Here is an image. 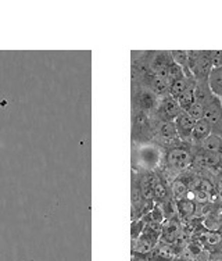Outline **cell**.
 Listing matches in <instances>:
<instances>
[{
    "label": "cell",
    "mask_w": 222,
    "mask_h": 261,
    "mask_svg": "<svg viewBox=\"0 0 222 261\" xmlns=\"http://www.w3.org/2000/svg\"><path fill=\"white\" fill-rule=\"evenodd\" d=\"M164 160V149L154 142L143 143L133 149V168L139 171L158 170Z\"/></svg>",
    "instance_id": "obj_1"
},
{
    "label": "cell",
    "mask_w": 222,
    "mask_h": 261,
    "mask_svg": "<svg viewBox=\"0 0 222 261\" xmlns=\"http://www.w3.org/2000/svg\"><path fill=\"white\" fill-rule=\"evenodd\" d=\"M154 128H156V120L153 118L152 114H147L145 111L133 110V114H132L133 142H137L139 145L153 142Z\"/></svg>",
    "instance_id": "obj_2"
},
{
    "label": "cell",
    "mask_w": 222,
    "mask_h": 261,
    "mask_svg": "<svg viewBox=\"0 0 222 261\" xmlns=\"http://www.w3.org/2000/svg\"><path fill=\"white\" fill-rule=\"evenodd\" d=\"M160 103V99L146 86L133 84V93H132V107L133 110L145 111L147 114H154Z\"/></svg>",
    "instance_id": "obj_3"
},
{
    "label": "cell",
    "mask_w": 222,
    "mask_h": 261,
    "mask_svg": "<svg viewBox=\"0 0 222 261\" xmlns=\"http://www.w3.org/2000/svg\"><path fill=\"white\" fill-rule=\"evenodd\" d=\"M181 113H183V110L181 109L177 99L166 96L164 99H160L158 107L152 116L157 121H174Z\"/></svg>",
    "instance_id": "obj_4"
},
{
    "label": "cell",
    "mask_w": 222,
    "mask_h": 261,
    "mask_svg": "<svg viewBox=\"0 0 222 261\" xmlns=\"http://www.w3.org/2000/svg\"><path fill=\"white\" fill-rule=\"evenodd\" d=\"M204 120L211 125L212 135L222 138V105L217 97H214L204 110Z\"/></svg>",
    "instance_id": "obj_5"
},
{
    "label": "cell",
    "mask_w": 222,
    "mask_h": 261,
    "mask_svg": "<svg viewBox=\"0 0 222 261\" xmlns=\"http://www.w3.org/2000/svg\"><path fill=\"white\" fill-rule=\"evenodd\" d=\"M214 68V50H202L199 63L193 70L192 75L195 81H208Z\"/></svg>",
    "instance_id": "obj_6"
},
{
    "label": "cell",
    "mask_w": 222,
    "mask_h": 261,
    "mask_svg": "<svg viewBox=\"0 0 222 261\" xmlns=\"http://www.w3.org/2000/svg\"><path fill=\"white\" fill-rule=\"evenodd\" d=\"M174 124H175L178 136H179L181 142L187 143V145H192V143H190V136H192L193 128H195V124H196V122L183 111V113H181V114L174 120Z\"/></svg>",
    "instance_id": "obj_7"
},
{
    "label": "cell",
    "mask_w": 222,
    "mask_h": 261,
    "mask_svg": "<svg viewBox=\"0 0 222 261\" xmlns=\"http://www.w3.org/2000/svg\"><path fill=\"white\" fill-rule=\"evenodd\" d=\"M212 135L211 125L208 124L206 120L197 121L195 124V128H193L192 136H190V143H192L193 147H197L200 146L203 142L207 139L208 136Z\"/></svg>",
    "instance_id": "obj_8"
},
{
    "label": "cell",
    "mask_w": 222,
    "mask_h": 261,
    "mask_svg": "<svg viewBox=\"0 0 222 261\" xmlns=\"http://www.w3.org/2000/svg\"><path fill=\"white\" fill-rule=\"evenodd\" d=\"M193 92H195V101L200 103L204 107L215 97V96L212 95L211 89H210L208 81H195Z\"/></svg>",
    "instance_id": "obj_9"
},
{
    "label": "cell",
    "mask_w": 222,
    "mask_h": 261,
    "mask_svg": "<svg viewBox=\"0 0 222 261\" xmlns=\"http://www.w3.org/2000/svg\"><path fill=\"white\" fill-rule=\"evenodd\" d=\"M208 84H210L212 95L215 96L222 105V68H219V67L212 68L210 78H208Z\"/></svg>",
    "instance_id": "obj_10"
},
{
    "label": "cell",
    "mask_w": 222,
    "mask_h": 261,
    "mask_svg": "<svg viewBox=\"0 0 222 261\" xmlns=\"http://www.w3.org/2000/svg\"><path fill=\"white\" fill-rule=\"evenodd\" d=\"M177 208L178 213H179L182 217L189 218V217H192L193 214H196V201L192 200V199L187 196L185 199H182V200L178 201Z\"/></svg>",
    "instance_id": "obj_11"
},
{
    "label": "cell",
    "mask_w": 222,
    "mask_h": 261,
    "mask_svg": "<svg viewBox=\"0 0 222 261\" xmlns=\"http://www.w3.org/2000/svg\"><path fill=\"white\" fill-rule=\"evenodd\" d=\"M192 81L193 78H186V76H183V78H181V80H177V81H174V82H171L168 96H171V97H174V99H178L183 92L186 91V88L190 85V82H192Z\"/></svg>",
    "instance_id": "obj_12"
},
{
    "label": "cell",
    "mask_w": 222,
    "mask_h": 261,
    "mask_svg": "<svg viewBox=\"0 0 222 261\" xmlns=\"http://www.w3.org/2000/svg\"><path fill=\"white\" fill-rule=\"evenodd\" d=\"M193 88H195V78H193V81L190 82V85L186 88V91L183 92V93L177 99L178 103H179V106H181V109L183 111H186L187 109L195 103V92H193Z\"/></svg>",
    "instance_id": "obj_13"
},
{
    "label": "cell",
    "mask_w": 222,
    "mask_h": 261,
    "mask_svg": "<svg viewBox=\"0 0 222 261\" xmlns=\"http://www.w3.org/2000/svg\"><path fill=\"white\" fill-rule=\"evenodd\" d=\"M171 192H172V199H175V200H182V199H185L187 197V192H189V188H187L183 182L177 178L175 181L172 182L171 185Z\"/></svg>",
    "instance_id": "obj_14"
},
{
    "label": "cell",
    "mask_w": 222,
    "mask_h": 261,
    "mask_svg": "<svg viewBox=\"0 0 222 261\" xmlns=\"http://www.w3.org/2000/svg\"><path fill=\"white\" fill-rule=\"evenodd\" d=\"M204 110H206V107L203 105H200V103H197V101H195L189 109H187L185 113H186L187 116L190 117L195 122H197V121L200 120H204Z\"/></svg>",
    "instance_id": "obj_15"
},
{
    "label": "cell",
    "mask_w": 222,
    "mask_h": 261,
    "mask_svg": "<svg viewBox=\"0 0 222 261\" xmlns=\"http://www.w3.org/2000/svg\"><path fill=\"white\" fill-rule=\"evenodd\" d=\"M200 55H202V50H187V67L190 72H193V70L196 68Z\"/></svg>",
    "instance_id": "obj_16"
},
{
    "label": "cell",
    "mask_w": 222,
    "mask_h": 261,
    "mask_svg": "<svg viewBox=\"0 0 222 261\" xmlns=\"http://www.w3.org/2000/svg\"><path fill=\"white\" fill-rule=\"evenodd\" d=\"M214 67L222 68V50H214Z\"/></svg>",
    "instance_id": "obj_17"
}]
</instances>
